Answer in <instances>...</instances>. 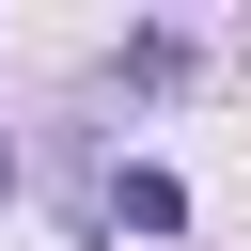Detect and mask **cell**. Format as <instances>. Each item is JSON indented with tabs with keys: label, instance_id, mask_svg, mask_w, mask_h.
Listing matches in <instances>:
<instances>
[{
	"label": "cell",
	"instance_id": "6da1fadb",
	"mask_svg": "<svg viewBox=\"0 0 251 251\" xmlns=\"http://www.w3.org/2000/svg\"><path fill=\"white\" fill-rule=\"evenodd\" d=\"M110 220H126V235H173V220H188V188L141 157V173H110Z\"/></svg>",
	"mask_w": 251,
	"mask_h": 251
}]
</instances>
